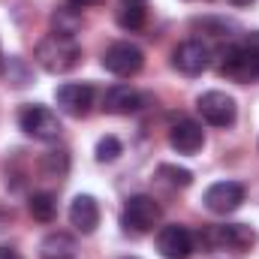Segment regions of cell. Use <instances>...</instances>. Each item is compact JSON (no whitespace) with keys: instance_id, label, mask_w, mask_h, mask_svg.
I'll list each match as a JSON object with an SVG mask.
<instances>
[{"instance_id":"6da1fadb","label":"cell","mask_w":259,"mask_h":259,"mask_svg":"<svg viewBox=\"0 0 259 259\" xmlns=\"http://www.w3.org/2000/svg\"><path fill=\"white\" fill-rule=\"evenodd\" d=\"M217 72L238 81V84H247V81H259V30L247 33L241 42H232L220 52V64Z\"/></svg>"},{"instance_id":"7a4b0ae2","label":"cell","mask_w":259,"mask_h":259,"mask_svg":"<svg viewBox=\"0 0 259 259\" xmlns=\"http://www.w3.org/2000/svg\"><path fill=\"white\" fill-rule=\"evenodd\" d=\"M33 58H36V64L42 66L46 72H55L58 75V72H69V69L78 66V61H81V46L72 36H66V33H49V36H42L36 42Z\"/></svg>"},{"instance_id":"3957f363","label":"cell","mask_w":259,"mask_h":259,"mask_svg":"<svg viewBox=\"0 0 259 259\" xmlns=\"http://www.w3.org/2000/svg\"><path fill=\"white\" fill-rule=\"evenodd\" d=\"M199 241L211 250H235V253H244L256 244V232L247 226V223H223V226H208Z\"/></svg>"},{"instance_id":"277c9868","label":"cell","mask_w":259,"mask_h":259,"mask_svg":"<svg viewBox=\"0 0 259 259\" xmlns=\"http://www.w3.org/2000/svg\"><path fill=\"white\" fill-rule=\"evenodd\" d=\"M160 217H163V211H160L157 199L139 193V196H130L127 199L124 214H121V226L127 232H133V235H148V232H154Z\"/></svg>"},{"instance_id":"5b68a950","label":"cell","mask_w":259,"mask_h":259,"mask_svg":"<svg viewBox=\"0 0 259 259\" xmlns=\"http://www.w3.org/2000/svg\"><path fill=\"white\" fill-rule=\"evenodd\" d=\"M18 127L24 130L27 136L39 139V142H55V139H61V130H64L61 127V118L49 106H42V103L24 106L18 112Z\"/></svg>"},{"instance_id":"8992f818","label":"cell","mask_w":259,"mask_h":259,"mask_svg":"<svg viewBox=\"0 0 259 259\" xmlns=\"http://www.w3.org/2000/svg\"><path fill=\"white\" fill-rule=\"evenodd\" d=\"M196 109L211 127H229V124H235V115H238L235 100L223 91H205L196 100Z\"/></svg>"},{"instance_id":"52a82bcc","label":"cell","mask_w":259,"mask_h":259,"mask_svg":"<svg viewBox=\"0 0 259 259\" xmlns=\"http://www.w3.org/2000/svg\"><path fill=\"white\" fill-rule=\"evenodd\" d=\"M58 109L69 118H88L94 109V88L84 81H66L55 91Z\"/></svg>"},{"instance_id":"ba28073f","label":"cell","mask_w":259,"mask_h":259,"mask_svg":"<svg viewBox=\"0 0 259 259\" xmlns=\"http://www.w3.org/2000/svg\"><path fill=\"white\" fill-rule=\"evenodd\" d=\"M244 196H247V190H244L241 181H217L205 190L202 202L211 214H232V211L241 208Z\"/></svg>"},{"instance_id":"9c48e42d","label":"cell","mask_w":259,"mask_h":259,"mask_svg":"<svg viewBox=\"0 0 259 259\" xmlns=\"http://www.w3.org/2000/svg\"><path fill=\"white\" fill-rule=\"evenodd\" d=\"M142 64H145V55H142V49L133 46V42H112V46L103 52V66H106L112 75H121V78L136 75V72L142 69Z\"/></svg>"},{"instance_id":"30bf717a","label":"cell","mask_w":259,"mask_h":259,"mask_svg":"<svg viewBox=\"0 0 259 259\" xmlns=\"http://www.w3.org/2000/svg\"><path fill=\"white\" fill-rule=\"evenodd\" d=\"M157 250L163 259H187L196 250V238L187 226H163L157 232Z\"/></svg>"},{"instance_id":"8fae6325","label":"cell","mask_w":259,"mask_h":259,"mask_svg":"<svg viewBox=\"0 0 259 259\" xmlns=\"http://www.w3.org/2000/svg\"><path fill=\"white\" fill-rule=\"evenodd\" d=\"M169 145L178 154L193 157V154L202 151V145H205V130H202V124H196L193 118H178L172 124V130H169Z\"/></svg>"},{"instance_id":"7c38bea8","label":"cell","mask_w":259,"mask_h":259,"mask_svg":"<svg viewBox=\"0 0 259 259\" xmlns=\"http://www.w3.org/2000/svg\"><path fill=\"white\" fill-rule=\"evenodd\" d=\"M208 61H211L208 46L199 42V39H187V42H181V46L172 52V64H175L178 72H184V75H199V72H205V69H208Z\"/></svg>"},{"instance_id":"4fadbf2b","label":"cell","mask_w":259,"mask_h":259,"mask_svg":"<svg viewBox=\"0 0 259 259\" xmlns=\"http://www.w3.org/2000/svg\"><path fill=\"white\" fill-rule=\"evenodd\" d=\"M69 223H72L81 235L97 232V226H100V202L91 193L75 196L72 205H69Z\"/></svg>"},{"instance_id":"5bb4252c","label":"cell","mask_w":259,"mask_h":259,"mask_svg":"<svg viewBox=\"0 0 259 259\" xmlns=\"http://www.w3.org/2000/svg\"><path fill=\"white\" fill-rule=\"evenodd\" d=\"M142 106H145V97L130 84H115V88H109L103 94V109L109 115H133Z\"/></svg>"},{"instance_id":"9a60e30c","label":"cell","mask_w":259,"mask_h":259,"mask_svg":"<svg viewBox=\"0 0 259 259\" xmlns=\"http://www.w3.org/2000/svg\"><path fill=\"white\" fill-rule=\"evenodd\" d=\"M75 238L66 232H49L39 241V256L42 259H75Z\"/></svg>"},{"instance_id":"2e32d148","label":"cell","mask_w":259,"mask_h":259,"mask_svg":"<svg viewBox=\"0 0 259 259\" xmlns=\"http://www.w3.org/2000/svg\"><path fill=\"white\" fill-rule=\"evenodd\" d=\"M0 72H3L6 84H12V88H27V84L33 81V69H30V64H27L24 58H18V55H12V58H3Z\"/></svg>"},{"instance_id":"e0dca14e","label":"cell","mask_w":259,"mask_h":259,"mask_svg":"<svg viewBox=\"0 0 259 259\" xmlns=\"http://www.w3.org/2000/svg\"><path fill=\"white\" fill-rule=\"evenodd\" d=\"M27 208H30V217L39 220V223H52V220L58 217V199L52 193H46V190H39V193L30 196Z\"/></svg>"},{"instance_id":"ac0fdd59","label":"cell","mask_w":259,"mask_h":259,"mask_svg":"<svg viewBox=\"0 0 259 259\" xmlns=\"http://www.w3.org/2000/svg\"><path fill=\"white\" fill-rule=\"evenodd\" d=\"M39 172L46 178H55V181L66 178V172H69V154L61 151V148L58 151H46L42 160H39Z\"/></svg>"},{"instance_id":"d6986e66","label":"cell","mask_w":259,"mask_h":259,"mask_svg":"<svg viewBox=\"0 0 259 259\" xmlns=\"http://www.w3.org/2000/svg\"><path fill=\"white\" fill-rule=\"evenodd\" d=\"M157 181L172 187V190H184V187L193 184V172L190 169H178L172 163H163V166H157Z\"/></svg>"},{"instance_id":"ffe728a7","label":"cell","mask_w":259,"mask_h":259,"mask_svg":"<svg viewBox=\"0 0 259 259\" xmlns=\"http://www.w3.org/2000/svg\"><path fill=\"white\" fill-rule=\"evenodd\" d=\"M118 24L124 30H139L145 24V6L142 3H124L118 9Z\"/></svg>"},{"instance_id":"44dd1931","label":"cell","mask_w":259,"mask_h":259,"mask_svg":"<svg viewBox=\"0 0 259 259\" xmlns=\"http://www.w3.org/2000/svg\"><path fill=\"white\" fill-rule=\"evenodd\" d=\"M121 151H124V145H121L115 136H106V139L97 142V160H100V163H115V160L121 157Z\"/></svg>"},{"instance_id":"7402d4cb","label":"cell","mask_w":259,"mask_h":259,"mask_svg":"<svg viewBox=\"0 0 259 259\" xmlns=\"http://www.w3.org/2000/svg\"><path fill=\"white\" fill-rule=\"evenodd\" d=\"M69 12H72V9H61V12L55 15V24H58L55 33H66V36L75 33V27L81 24V18H78V15H69Z\"/></svg>"},{"instance_id":"603a6c76","label":"cell","mask_w":259,"mask_h":259,"mask_svg":"<svg viewBox=\"0 0 259 259\" xmlns=\"http://www.w3.org/2000/svg\"><path fill=\"white\" fill-rule=\"evenodd\" d=\"M66 3H69V9H84V6H94L100 0H66Z\"/></svg>"},{"instance_id":"cb8c5ba5","label":"cell","mask_w":259,"mask_h":259,"mask_svg":"<svg viewBox=\"0 0 259 259\" xmlns=\"http://www.w3.org/2000/svg\"><path fill=\"white\" fill-rule=\"evenodd\" d=\"M0 259H21V253L12 247H0Z\"/></svg>"},{"instance_id":"d4e9b609","label":"cell","mask_w":259,"mask_h":259,"mask_svg":"<svg viewBox=\"0 0 259 259\" xmlns=\"http://www.w3.org/2000/svg\"><path fill=\"white\" fill-rule=\"evenodd\" d=\"M9 220H12V214H9L6 208H0V229H6V226H9Z\"/></svg>"},{"instance_id":"484cf974","label":"cell","mask_w":259,"mask_h":259,"mask_svg":"<svg viewBox=\"0 0 259 259\" xmlns=\"http://www.w3.org/2000/svg\"><path fill=\"white\" fill-rule=\"evenodd\" d=\"M229 3H235V6H247V3H253V0H229Z\"/></svg>"},{"instance_id":"4316f807","label":"cell","mask_w":259,"mask_h":259,"mask_svg":"<svg viewBox=\"0 0 259 259\" xmlns=\"http://www.w3.org/2000/svg\"><path fill=\"white\" fill-rule=\"evenodd\" d=\"M127 3H142V0H127Z\"/></svg>"},{"instance_id":"83f0119b","label":"cell","mask_w":259,"mask_h":259,"mask_svg":"<svg viewBox=\"0 0 259 259\" xmlns=\"http://www.w3.org/2000/svg\"><path fill=\"white\" fill-rule=\"evenodd\" d=\"M127 259H136V256H127Z\"/></svg>"}]
</instances>
